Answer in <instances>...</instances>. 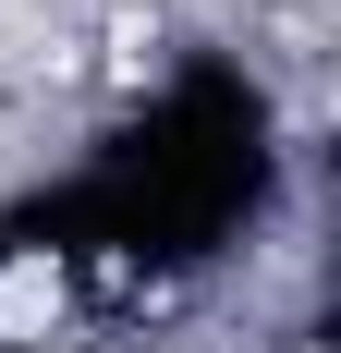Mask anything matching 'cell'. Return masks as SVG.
Instances as JSON below:
<instances>
[{
	"label": "cell",
	"instance_id": "1",
	"mask_svg": "<svg viewBox=\"0 0 341 353\" xmlns=\"http://www.w3.org/2000/svg\"><path fill=\"white\" fill-rule=\"evenodd\" d=\"M49 317H61V268L49 256H12L0 268V341H37Z\"/></svg>",
	"mask_w": 341,
	"mask_h": 353
}]
</instances>
